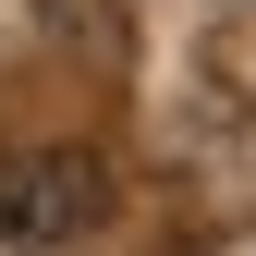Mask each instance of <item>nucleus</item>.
Instances as JSON below:
<instances>
[{
  "instance_id": "obj_1",
  "label": "nucleus",
  "mask_w": 256,
  "mask_h": 256,
  "mask_svg": "<svg viewBox=\"0 0 256 256\" xmlns=\"http://www.w3.org/2000/svg\"><path fill=\"white\" fill-rule=\"evenodd\" d=\"M98 220H110V158H86V146H24V158H0V244L49 256V244H86Z\"/></svg>"
}]
</instances>
